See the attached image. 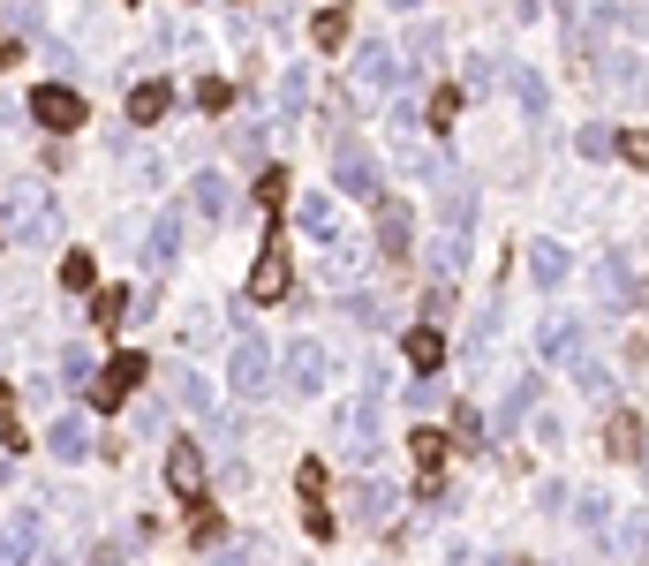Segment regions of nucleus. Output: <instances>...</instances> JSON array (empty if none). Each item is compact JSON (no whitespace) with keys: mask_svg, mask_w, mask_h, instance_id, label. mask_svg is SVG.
I'll return each mask as SVG.
<instances>
[{"mask_svg":"<svg viewBox=\"0 0 649 566\" xmlns=\"http://www.w3.org/2000/svg\"><path fill=\"white\" fill-rule=\"evenodd\" d=\"M333 181H341V197H355V205H386V181H378V159L355 144V136H333Z\"/></svg>","mask_w":649,"mask_h":566,"instance_id":"f257e3e1","label":"nucleus"},{"mask_svg":"<svg viewBox=\"0 0 649 566\" xmlns=\"http://www.w3.org/2000/svg\"><path fill=\"white\" fill-rule=\"evenodd\" d=\"M227 386L242 392V400H264V392H272V348H264L258 333L234 340V355H227Z\"/></svg>","mask_w":649,"mask_h":566,"instance_id":"f03ea898","label":"nucleus"},{"mask_svg":"<svg viewBox=\"0 0 649 566\" xmlns=\"http://www.w3.org/2000/svg\"><path fill=\"white\" fill-rule=\"evenodd\" d=\"M144 370H151V363L122 348L114 363H106V370H98V378H91V408H98V416H114V408H122V400H129V392L144 386Z\"/></svg>","mask_w":649,"mask_h":566,"instance_id":"7ed1b4c3","label":"nucleus"},{"mask_svg":"<svg viewBox=\"0 0 649 566\" xmlns=\"http://www.w3.org/2000/svg\"><path fill=\"white\" fill-rule=\"evenodd\" d=\"M31 122H39V129H84V98H76V91L69 84H39V98H31Z\"/></svg>","mask_w":649,"mask_h":566,"instance_id":"20e7f679","label":"nucleus"},{"mask_svg":"<svg viewBox=\"0 0 649 566\" xmlns=\"http://www.w3.org/2000/svg\"><path fill=\"white\" fill-rule=\"evenodd\" d=\"M167 491L174 499H189V506H205V453H197L189 438H174L167 446Z\"/></svg>","mask_w":649,"mask_h":566,"instance_id":"39448f33","label":"nucleus"},{"mask_svg":"<svg viewBox=\"0 0 649 566\" xmlns=\"http://www.w3.org/2000/svg\"><path fill=\"white\" fill-rule=\"evenodd\" d=\"M287 287H295V264H287L280 242H264V250H258V272H250V303H280Z\"/></svg>","mask_w":649,"mask_h":566,"instance_id":"423d86ee","label":"nucleus"},{"mask_svg":"<svg viewBox=\"0 0 649 566\" xmlns=\"http://www.w3.org/2000/svg\"><path fill=\"white\" fill-rule=\"evenodd\" d=\"M408 242H416V219H408V205H378V250L400 264V258H408Z\"/></svg>","mask_w":649,"mask_h":566,"instance_id":"0eeeda50","label":"nucleus"},{"mask_svg":"<svg viewBox=\"0 0 649 566\" xmlns=\"http://www.w3.org/2000/svg\"><path fill=\"white\" fill-rule=\"evenodd\" d=\"M287 386L295 392L325 386V348H317V340H295V348H287Z\"/></svg>","mask_w":649,"mask_h":566,"instance_id":"6e6552de","label":"nucleus"},{"mask_svg":"<svg viewBox=\"0 0 649 566\" xmlns=\"http://www.w3.org/2000/svg\"><path fill=\"white\" fill-rule=\"evenodd\" d=\"M400 355H408V363L431 378L438 363H446V340H438V325H408V333H400Z\"/></svg>","mask_w":649,"mask_h":566,"instance_id":"1a4fd4ad","label":"nucleus"},{"mask_svg":"<svg viewBox=\"0 0 649 566\" xmlns=\"http://www.w3.org/2000/svg\"><path fill=\"white\" fill-rule=\"evenodd\" d=\"M45 446H53L61 461H84L91 453V423L84 416H61V423H45Z\"/></svg>","mask_w":649,"mask_h":566,"instance_id":"9d476101","label":"nucleus"},{"mask_svg":"<svg viewBox=\"0 0 649 566\" xmlns=\"http://www.w3.org/2000/svg\"><path fill=\"white\" fill-rule=\"evenodd\" d=\"M167 106H174L167 76H159V84H136V91H129V122H136V129H151V122H167Z\"/></svg>","mask_w":649,"mask_h":566,"instance_id":"9b49d317","label":"nucleus"},{"mask_svg":"<svg viewBox=\"0 0 649 566\" xmlns=\"http://www.w3.org/2000/svg\"><path fill=\"white\" fill-rule=\"evenodd\" d=\"M234 205H242V189H234L227 175H205V181H197V212H205V219H234Z\"/></svg>","mask_w":649,"mask_h":566,"instance_id":"f8f14e48","label":"nucleus"},{"mask_svg":"<svg viewBox=\"0 0 649 566\" xmlns=\"http://www.w3.org/2000/svg\"><path fill=\"white\" fill-rule=\"evenodd\" d=\"M31 544H39V514H15V522L0 528V566H23Z\"/></svg>","mask_w":649,"mask_h":566,"instance_id":"ddd939ff","label":"nucleus"},{"mask_svg":"<svg viewBox=\"0 0 649 566\" xmlns=\"http://www.w3.org/2000/svg\"><path fill=\"white\" fill-rule=\"evenodd\" d=\"M566 264H574V258H566L559 242H528V280H536V287H559Z\"/></svg>","mask_w":649,"mask_h":566,"instance_id":"4468645a","label":"nucleus"},{"mask_svg":"<svg viewBox=\"0 0 649 566\" xmlns=\"http://www.w3.org/2000/svg\"><path fill=\"white\" fill-rule=\"evenodd\" d=\"M408 453L423 469V491H438V461H446V431H408Z\"/></svg>","mask_w":649,"mask_h":566,"instance_id":"2eb2a0df","label":"nucleus"},{"mask_svg":"<svg viewBox=\"0 0 649 566\" xmlns=\"http://www.w3.org/2000/svg\"><path fill=\"white\" fill-rule=\"evenodd\" d=\"M355 84H363V91H386L392 84V45H363V53H355Z\"/></svg>","mask_w":649,"mask_h":566,"instance_id":"dca6fc26","label":"nucleus"},{"mask_svg":"<svg viewBox=\"0 0 649 566\" xmlns=\"http://www.w3.org/2000/svg\"><path fill=\"white\" fill-rule=\"evenodd\" d=\"M295 219H303L310 234H325V242H341V212H333V197H303V205H295Z\"/></svg>","mask_w":649,"mask_h":566,"instance_id":"f3484780","label":"nucleus"},{"mask_svg":"<svg viewBox=\"0 0 649 566\" xmlns=\"http://www.w3.org/2000/svg\"><path fill=\"white\" fill-rule=\"evenodd\" d=\"M423 122H431V136L453 129V122H461V84H438V91H431V114H423Z\"/></svg>","mask_w":649,"mask_h":566,"instance_id":"a211bd4d","label":"nucleus"},{"mask_svg":"<svg viewBox=\"0 0 649 566\" xmlns=\"http://www.w3.org/2000/svg\"><path fill=\"white\" fill-rule=\"evenodd\" d=\"M611 453L619 461H642V416H611Z\"/></svg>","mask_w":649,"mask_h":566,"instance_id":"6ab92c4d","label":"nucleus"},{"mask_svg":"<svg viewBox=\"0 0 649 566\" xmlns=\"http://www.w3.org/2000/svg\"><path fill=\"white\" fill-rule=\"evenodd\" d=\"M122 317H129V295H122V287H98V303H91V325H98V333H114Z\"/></svg>","mask_w":649,"mask_h":566,"instance_id":"aec40b11","label":"nucleus"},{"mask_svg":"<svg viewBox=\"0 0 649 566\" xmlns=\"http://www.w3.org/2000/svg\"><path fill=\"white\" fill-rule=\"evenodd\" d=\"M174 242H181V219H174V212H159V219H151V250H144V258H151V264H167V258H174Z\"/></svg>","mask_w":649,"mask_h":566,"instance_id":"412c9836","label":"nucleus"},{"mask_svg":"<svg viewBox=\"0 0 649 566\" xmlns=\"http://www.w3.org/2000/svg\"><path fill=\"white\" fill-rule=\"evenodd\" d=\"M310 39H317V45H325V53H333V45L347 39V15H341V8H317V23H310Z\"/></svg>","mask_w":649,"mask_h":566,"instance_id":"4be33fe9","label":"nucleus"},{"mask_svg":"<svg viewBox=\"0 0 649 566\" xmlns=\"http://www.w3.org/2000/svg\"><path fill=\"white\" fill-rule=\"evenodd\" d=\"M91 272H98L91 250H69V258H61V287H91Z\"/></svg>","mask_w":649,"mask_h":566,"instance_id":"5701e85b","label":"nucleus"},{"mask_svg":"<svg viewBox=\"0 0 649 566\" xmlns=\"http://www.w3.org/2000/svg\"><path fill=\"white\" fill-rule=\"evenodd\" d=\"M597 280H605V303H627V258H605Z\"/></svg>","mask_w":649,"mask_h":566,"instance_id":"b1692460","label":"nucleus"},{"mask_svg":"<svg viewBox=\"0 0 649 566\" xmlns=\"http://www.w3.org/2000/svg\"><path fill=\"white\" fill-rule=\"evenodd\" d=\"M355 514L378 522V514H386V483H355Z\"/></svg>","mask_w":649,"mask_h":566,"instance_id":"393cba45","label":"nucleus"},{"mask_svg":"<svg viewBox=\"0 0 649 566\" xmlns=\"http://www.w3.org/2000/svg\"><path fill=\"white\" fill-rule=\"evenodd\" d=\"M61 386H91V355H84V348L61 355Z\"/></svg>","mask_w":649,"mask_h":566,"instance_id":"a878e982","label":"nucleus"},{"mask_svg":"<svg viewBox=\"0 0 649 566\" xmlns=\"http://www.w3.org/2000/svg\"><path fill=\"white\" fill-rule=\"evenodd\" d=\"M574 348V317H552V325H544V355H566Z\"/></svg>","mask_w":649,"mask_h":566,"instance_id":"bb28decb","label":"nucleus"},{"mask_svg":"<svg viewBox=\"0 0 649 566\" xmlns=\"http://www.w3.org/2000/svg\"><path fill=\"white\" fill-rule=\"evenodd\" d=\"M227 98H234V91L219 84V76H205V84H197V106H205V114H227Z\"/></svg>","mask_w":649,"mask_h":566,"instance_id":"cd10ccee","label":"nucleus"},{"mask_svg":"<svg viewBox=\"0 0 649 566\" xmlns=\"http://www.w3.org/2000/svg\"><path fill=\"white\" fill-rule=\"evenodd\" d=\"M453 438H461V446H483L491 431H483V416H477V408H461V416H453Z\"/></svg>","mask_w":649,"mask_h":566,"instance_id":"c85d7f7f","label":"nucleus"},{"mask_svg":"<svg viewBox=\"0 0 649 566\" xmlns=\"http://www.w3.org/2000/svg\"><path fill=\"white\" fill-rule=\"evenodd\" d=\"M611 151H627L635 167H649V129H619V144H611Z\"/></svg>","mask_w":649,"mask_h":566,"instance_id":"c756f323","label":"nucleus"},{"mask_svg":"<svg viewBox=\"0 0 649 566\" xmlns=\"http://www.w3.org/2000/svg\"><path fill=\"white\" fill-rule=\"evenodd\" d=\"M280 189H287V167H264V175H258V189H250V197H264V205H280Z\"/></svg>","mask_w":649,"mask_h":566,"instance_id":"7c9ffc66","label":"nucleus"},{"mask_svg":"<svg viewBox=\"0 0 649 566\" xmlns=\"http://www.w3.org/2000/svg\"><path fill=\"white\" fill-rule=\"evenodd\" d=\"M611 144H619V129H582V159H605Z\"/></svg>","mask_w":649,"mask_h":566,"instance_id":"2f4dec72","label":"nucleus"},{"mask_svg":"<svg viewBox=\"0 0 649 566\" xmlns=\"http://www.w3.org/2000/svg\"><path fill=\"white\" fill-rule=\"evenodd\" d=\"M295 106H303V69H287V76H280V114H295Z\"/></svg>","mask_w":649,"mask_h":566,"instance_id":"473e14b6","label":"nucleus"},{"mask_svg":"<svg viewBox=\"0 0 649 566\" xmlns=\"http://www.w3.org/2000/svg\"><path fill=\"white\" fill-rule=\"evenodd\" d=\"M174 392H181V400H189V408H212V392H205V378H189V370H181V378H174Z\"/></svg>","mask_w":649,"mask_h":566,"instance_id":"72a5a7b5","label":"nucleus"},{"mask_svg":"<svg viewBox=\"0 0 649 566\" xmlns=\"http://www.w3.org/2000/svg\"><path fill=\"white\" fill-rule=\"evenodd\" d=\"M303 499L310 506H325V469H317V461H303Z\"/></svg>","mask_w":649,"mask_h":566,"instance_id":"f704fd0d","label":"nucleus"},{"mask_svg":"<svg viewBox=\"0 0 649 566\" xmlns=\"http://www.w3.org/2000/svg\"><path fill=\"white\" fill-rule=\"evenodd\" d=\"M91 566H122V552H114V544H98V552H91Z\"/></svg>","mask_w":649,"mask_h":566,"instance_id":"c9c22d12","label":"nucleus"},{"mask_svg":"<svg viewBox=\"0 0 649 566\" xmlns=\"http://www.w3.org/2000/svg\"><path fill=\"white\" fill-rule=\"evenodd\" d=\"M8 61H15V31H0V69H8Z\"/></svg>","mask_w":649,"mask_h":566,"instance_id":"e433bc0d","label":"nucleus"},{"mask_svg":"<svg viewBox=\"0 0 649 566\" xmlns=\"http://www.w3.org/2000/svg\"><path fill=\"white\" fill-rule=\"evenodd\" d=\"M212 566H250V559H242V552H212Z\"/></svg>","mask_w":649,"mask_h":566,"instance_id":"4c0bfd02","label":"nucleus"}]
</instances>
